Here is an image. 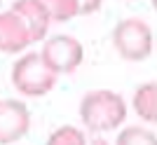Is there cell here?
Masks as SVG:
<instances>
[{"mask_svg": "<svg viewBox=\"0 0 157 145\" xmlns=\"http://www.w3.org/2000/svg\"><path fill=\"white\" fill-rule=\"evenodd\" d=\"M52 21H68L78 14V0H40Z\"/></svg>", "mask_w": 157, "mask_h": 145, "instance_id": "cell-9", "label": "cell"}, {"mask_svg": "<svg viewBox=\"0 0 157 145\" xmlns=\"http://www.w3.org/2000/svg\"><path fill=\"white\" fill-rule=\"evenodd\" d=\"M120 145H152L155 143V136H152L148 129H138V126H131L127 131H122L117 136Z\"/></svg>", "mask_w": 157, "mask_h": 145, "instance_id": "cell-10", "label": "cell"}, {"mask_svg": "<svg viewBox=\"0 0 157 145\" xmlns=\"http://www.w3.org/2000/svg\"><path fill=\"white\" fill-rule=\"evenodd\" d=\"M103 0H78V14H92L101 7Z\"/></svg>", "mask_w": 157, "mask_h": 145, "instance_id": "cell-12", "label": "cell"}, {"mask_svg": "<svg viewBox=\"0 0 157 145\" xmlns=\"http://www.w3.org/2000/svg\"><path fill=\"white\" fill-rule=\"evenodd\" d=\"M80 117L89 131H113L127 117V106L122 96L108 89H96L82 96L80 101Z\"/></svg>", "mask_w": 157, "mask_h": 145, "instance_id": "cell-1", "label": "cell"}, {"mask_svg": "<svg viewBox=\"0 0 157 145\" xmlns=\"http://www.w3.org/2000/svg\"><path fill=\"white\" fill-rule=\"evenodd\" d=\"M113 47L124 61H143L152 52V31L141 19H124L113 28Z\"/></svg>", "mask_w": 157, "mask_h": 145, "instance_id": "cell-2", "label": "cell"}, {"mask_svg": "<svg viewBox=\"0 0 157 145\" xmlns=\"http://www.w3.org/2000/svg\"><path fill=\"white\" fill-rule=\"evenodd\" d=\"M31 126V112L17 99L0 101V143H14L24 138Z\"/></svg>", "mask_w": 157, "mask_h": 145, "instance_id": "cell-5", "label": "cell"}, {"mask_svg": "<svg viewBox=\"0 0 157 145\" xmlns=\"http://www.w3.org/2000/svg\"><path fill=\"white\" fill-rule=\"evenodd\" d=\"M12 82L26 96H42L54 87L56 72L47 66L40 54H26L12 68Z\"/></svg>", "mask_w": 157, "mask_h": 145, "instance_id": "cell-3", "label": "cell"}, {"mask_svg": "<svg viewBox=\"0 0 157 145\" xmlns=\"http://www.w3.org/2000/svg\"><path fill=\"white\" fill-rule=\"evenodd\" d=\"M12 12L26 24L33 42H38V40L45 38L52 19H49V14H47V9L42 7L40 0H17L12 5Z\"/></svg>", "mask_w": 157, "mask_h": 145, "instance_id": "cell-7", "label": "cell"}, {"mask_svg": "<svg viewBox=\"0 0 157 145\" xmlns=\"http://www.w3.org/2000/svg\"><path fill=\"white\" fill-rule=\"evenodd\" d=\"M31 33H28L26 24L10 9V12L0 14V52L17 54L31 45Z\"/></svg>", "mask_w": 157, "mask_h": 145, "instance_id": "cell-6", "label": "cell"}, {"mask_svg": "<svg viewBox=\"0 0 157 145\" xmlns=\"http://www.w3.org/2000/svg\"><path fill=\"white\" fill-rule=\"evenodd\" d=\"M40 56L56 75L59 72H73L82 63V45L71 35H54L45 42Z\"/></svg>", "mask_w": 157, "mask_h": 145, "instance_id": "cell-4", "label": "cell"}, {"mask_svg": "<svg viewBox=\"0 0 157 145\" xmlns=\"http://www.w3.org/2000/svg\"><path fill=\"white\" fill-rule=\"evenodd\" d=\"M82 145L85 143V136L75 129V126H61L49 136V145Z\"/></svg>", "mask_w": 157, "mask_h": 145, "instance_id": "cell-11", "label": "cell"}, {"mask_svg": "<svg viewBox=\"0 0 157 145\" xmlns=\"http://www.w3.org/2000/svg\"><path fill=\"white\" fill-rule=\"evenodd\" d=\"M134 108H136L138 117H143L145 122H155L157 119V87L155 82L138 87V91L134 94Z\"/></svg>", "mask_w": 157, "mask_h": 145, "instance_id": "cell-8", "label": "cell"}]
</instances>
